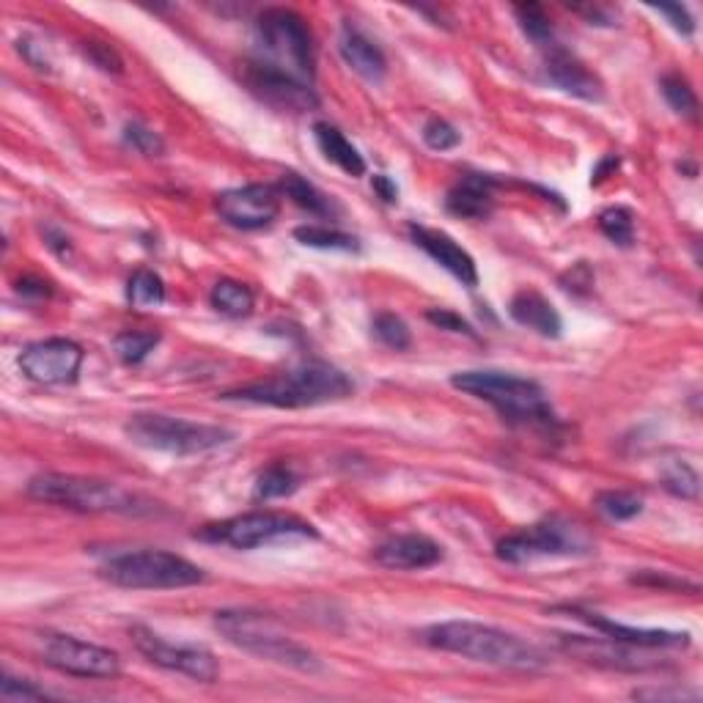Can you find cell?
I'll use <instances>...</instances> for the list:
<instances>
[{
	"label": "cell",
	"instance_id": "9a60e30c",
	"mask_svg": "<svg viewBox=\"0 0 703 703\" xmlns=\"http://www.w3.org/2000/svg\"><path fill=\"white\" fill-rule=\"evenodd\" d=\"M223 223L240 232H258L281 215V193L273 185H245L221 193L215 201Z\"/></svg>",
	"mask_w": 703,
	"mask_h": 703
},
{
	"label": "cell",
	"instance_id": "3957f363",
	"mask_svg": "<svg viewBox=\"0 0 703 703\" xmlns=\"http://www.w3.org/2000/svg\"><path fill=\"white\" fill-rule=\"evenodd\" d=\"M451 385L457 391L472 396V399L492 404L498 416L511 427H558V418H555L553 407H549L545 388L539 382L528 380V377L511 374V371L478 369L453 374Z\"/></svg>",
	"mask_w": 703,
	"mask_h": 703
},
{
	"label": "cell",
	"instance_id": "484cf974",
	"mask_svg": "<svg viewBox=\"0 0 703 703\" xmlns=\"http://www.w3.org/2000/svg\"><path fill=\"white\" fill-rule=\"evenodd\" d=\"M297 487H300L297 472L289 468V465L275 462V465H267V468H264V470L256 476V487H253V498L264 500V504H270V500L289 498V495L297 492Z\"/></svg>",
	"mask_w": 703,
	"mask_h": 703
},
{
	"label": "cell",
	"instance_id": "5b68a950",
	"mask_svg": "<svg viewBox=\"0 0 703 703\" xmlns=\"http://www.w3.org/2000/svg\"><path fill=\"white\" fill-rule=\"evenodd\" d=\"M215 626L232 646L253 654V657L303 673L322 671V660L309 646L294 641L267 613L240 611V607L236 611H221L215 616Z\"/></svg>",
	"mask_w": 703,
	"mask_h": 703
},
{
	"label": "cell",
	"instance_id": "d4e9b609",
	"mask_svg": "<svg viewBox=\"0 0 703 703\" xmlns=\"http://www.w3.org/2000/svg\"><path fill=\"white\" fill-rule=\"evenodd\" d=\"M209 303L212 309L228 319H245L253 313V305H256V297H253L251 286H245L242 281H234V277H221V281L212 286L209 292Z\"/></svg>",
	"mask_w": 703,
	"mask_h": 703
},
{
	"label": "cell",
	"instance_id": "1f68e13d",
	"mask_svg": "<svg viewBox=\"0 0 703 703\" xmlns=\"http://www.w3.org/2000/svg\"><path fill=\"white\" fill-rule=\"evenodd\" d=\"M596 511L602 517L613 519V523H629L637 514L643 511V500L637 495L624 492V489H607V492H599L594 498Z\"/></svg>",
	"mask_w": 703,
	"mask_h": 703
},
{
	"label": "cell",
	"instance_id": "603a6c76",
	"mask_svg": "<svg viewBox=\"0 0 703 703\" xmlns=\"http://www.w3.org/2000/svg\"><path fill=\"white\" fill-rule=\"evenodd\" d=\"M339 50H341V58L346 61V67H350L352 72H358L363 80H369V82L385 80L388 58L369 37H363V33L346 26L339 39Z\"/></svg>",
	"mask_w": 703,
	"mask_h": 703
},
{
	"label": "cell",
	"instance_id": "7a4b0ae2",
	"mask_svg": "<svg viewBox=\"0 0 703 703\" xmlns=\"http://www.w3.org/2000/svg\"><path fill=\"white\" fill-rule=\"evenodd\" d=\"M354 382L330 363H305L267 380L251 382L236 391H226L221 399L245 401V404L277 407V410H303V407L330 404L352 396Z\"/></svg>",
	"mask_w": 703,
	"mask_h": 703
},
{
	"label": "cell",
	"instance_id": "4fadbf2b",
	"mask_svg": "<svg viewBox=\"0 0 703 703\" xmlns=\"http://www.w3.org/2000/svg\"><path fill=\"white\" fill-rule=\"evenodd\" d=\"M86 352L72 339H47L28 344L20 354V371L39 385H69L78 380Z\"/></svg>",
	"mask_w": 703,
	"mask_h": 703
},
{
	"label": "cell",
	"instance_id": "ffe728a7",
	"mask_svg": "<svg viewBox=\"0 0 703 703\" xmlns=\"http://www.w3.org/2000/svg\"><path fill=\"white\" fill-rule=\"evenodd\" d=\"M247 86H251L253 94L264 99V102L275 105V108H286V110H311L316 105V97H313V88L300 86V82L281 78V75L267 72V69L256 67L251 64L247 69Z\"/></svg>",
	"mask_w": 703,
	"mask_h": 703
},
{
	"label": "cell",
	"instance_id": "b9f144b4",
	"mask_svg": "<svg viewBox=\"0 0 703 703\" xmlns=\"http://www.w3.org/2000/svg\"><path fill=\"white\" fill-rule=\"evenodd\" d=\"M427 319L435 328L448 330V333H462V335H476V330L470 328V322H465L459 313L448 311V309H429Z\"/></svg>",
	"mask_w": 703,
	"mask_h": 703
},
{
	"label": "cell",
	"instance_id": "2e32d148",
	"mask_svg": "<svg viewBox=\"0 0 703 703\" xmlns=\"http://www.w3.org/2000/svg\"><path fill=\"white\" fill-rule=\"evenodd\" d=\"M545 78L553 82V86H558L564 94L586 99V102H599V99L605 97L602 80L590 72L580 58L572 56V52L560 45L545 50Z\"/></svg>",
	"mask_w": 703,
	"mask_h": 703
},
{
	"label": "cell",
	"instance_id": "7bdbcfd3",
	"mask_svg": "<svg viewBox=\"0 0 703 703\" xmlns=\"http://www.w3.org/2000/svg\"><path fill=\"white\" fill-rule=\"evenodd\" d=\"M560 283H564V289H569V292H588V289L594 286V273L588 270V264L580 262L560 277Z\"/></svg>",
	"mask_w": 703,
	"mask_h": 703
},
{
	"label": "cell",
	"instance_id": "9c48e42d",
	"mask_svg": "<svg viewBox=\"0 0 703 703\" xmlns=\"http://www.w3.org/2000/svg\"><path fill=\"white\" fill-rule=\"evenodd\" d=\"M316 528L294 514L283 511H247L223 523L204 525L196 539L212 545H228L234 549H256L289 539H316Z\"/></svg>",
	"mask_w": 703,
	"mask_h": 703
},
{
	"label": "cell",
	"instance_id": "d6986e66",
	"mask_svg": "<svg viewBox=\"0 0 703 703\" xmlns=\"http://www.w3.org/2000/svg\"><path fill=\"white\" fill-rule=\"evenodd\" d=\"M572 616L586 622L590 629L599 632V635L613 637V641L632 643V646H646V648H684L690 646V635L687 632H671V629H643V626H626L613 622V618L599 616V613H588V611H577L572 607Z\"/></svg>",
	"mask_w": 703,
	"mask_h": 703
},
{
	"label": "cell",
	"instance_id": "60d3db41",
	"mask_svg": "<svg viewBox=\"0 0 703 703\" xmlns=\"http://www.w3.org/2000/svg\"><path fill=\"white\" fill-rule=\"evenodd\" d=\"M654 11H660V14L667 17V22L673 26V31H678L682 37H693L695 33V20L693 14L687 11V6L682 3H660V6H652Z\"/></svg>",
	"mask_w": 703,
	"mask_h": 703
},
{
	"label": "cell",
	"instance_id": "83f0119b",
	"mask_svg": "<svg viewBox=\"0 0 703 703\" xmlns=\"http://www.w3.org/2000/svg\"><path fill=\"white\" fill-rule=\"evenodd\" d=\"M127 300L138 311H155L165 303V281L155 270H138L127 283Z\"/></svg>",
	"mask_w": 703,
	"mask_h": 703
},
{
	"label": "cell",
	"instance_id": "ab89813d",
	"mask_svg": "<svg viewBox=\"0 0 703 703\" xmlns=\"http://www.w3.org/2000/svg\"><path fill=\"white\" fill-rule=\"evenodd\" d=\"M0 699L3 701H41L47 699V693L37 684L26 682V678H14L9 673H3L0 678Z\"/></svg>",
	"mask_w": 703,
	"mask_h": 703
},
{
	"label": "cell",
	"instance_id": "7402d4cb",
	"mask_svg": "<svg viewBox=\"0 0 703 703\" xmlns=\"http://www.w3.org/2000/svg\"><path fill=\"white\" fill-rule=\"evenodd\" d=\"M508 316L519 324V328H528L534 333H539L541 339H560L564 333V319L555 311V305L549 303L545 294L534 292V289H523L511 297L508 303Z\"/></svg>",
	"mask_w": 703,
	"mask_h": 703
},
{
	"label": "cell",
	"instance_id": "7c38bea8",
	"mask_svg": "<svg viewBox=\"0 0 703 703\" xmlns=\"http://www.w3.org/2000/svg\"><path fill=\"white\" fill-rule=\"evenodd\" d=\"M39 657L52 671L78 678H116L121 673L116 652L72 635H45Z\"/></svg>",
	"mask_w": 703,
	"mask_h": 703
},
{
	"label": "cell",
	"instance_id": "4dcf8cb0",
	"mask_svg": "<svg viewBox=\"0 0 703 703\" xmlns=\"http://www.w3.org/2000/svg\"><path fill=\"white\" fill-rule=\"evenodd\" d=\"M157 330H124L114 339V350L127 365H140L152 352L157 350Z\"/></svg>",
	"mask_w": 703,
	"mask_h": 703
},
{
	"label": "cell",
	"instance_id": "f1b7e54d",
	"mask_svg": "<svg viewBox=\"0 0 703 703\" xmlns=\"http://www.w3.org/2000/svg\"><path fill=\"white\" fill-rule=\"evenodd\" d=\"M281 193L286 198H292L294 204H297L300 209L309 212V215H316V217L330 215L328 198H324L309 179H303L300 174H294V170H286V174L281 176Z\"/></svg>",
	"mask_w": 703,
	"mask_h": 703
},
{
	"label": "cell",
	"instance_id": "277c9868",
	"mask_svg": "<svg viewBox=\"0 0 703 703\" xmlns=\"http://www.w3.org/2000/svg\"><path fill=\"white\" fill-rule=\"evenodd\" d=\"M256 67L313 88V37L303 14L283 6L264 9L256 17Z\"/></svg>",
	"mask_w": 703,
	"mask_h": 703
},
{
	"label": "cell",
	"instance_id": "8fae6325",
	"mask_svg": "<svg viewBox=\"0 0 703 703\" xmlns=\"http://www.w3.org/2000/svg\"><path fill=\"white\" fill-rule=\"evenodd\" d=\"M129 637H133L135 648H138V652L144 654L152 665L163 667V671L182 673V676L193 678V682H201V684H212L217 676H221L217 657L206 646H198V643L165 641V637L157 635L155 629L140 626V624L129 629Z\"/></svg>",
	"mask_w": 703,
	"mask_h": 703
},
{
	"label": "cell",
	"instance_id": "74e56055",
	"mask_svg": "<svg viewBox=\"0 0 703 703\" xmlns=\"http://www.w3.org/2000/svg\"><path fill=\"white\" fill-rule=\"evenodd\" d=\"M124 144L144 157H159L165 152L163 138H159L155 129L144 127V124H138V121H133V124H127V127H124Z\"/></svg>",
	"mask_w": 703,
	"mask_h": 703
},
{
	"label": "cell",
	"instance_id": "8992f818",
	"mask_svg": "<svg viewBox=\"0 0 703 703\" xmlns=\"http://www.w3.org/2000/svg\"><path fill=\"white\" fill-rule=\"evenodd\" d=\"M28 495L41 504H56L82 514H149L155 508L144 495L129 492L114 481L67 476V472H39L28 481Z\"/></svg>",
	"mask_w": 703,
	"mask_h": 703
},
{
	"label": "cell",
	"instance_id": "cb8c5ba5",
	"mask_svg": "<svg viewBox=\"0 0 703 703\" xmlns=\"http://www.w3.org/2000/svg\"><path fill=\"white\" fill-rule=\"evenodd\" d=\"M313 140H316L319 152H322L330 163L339 165L346 176H354V179L365 176L369 165H365L363 155L354 149L339 127H333V124L328 121H316L313 124Z\"/></svg>",
	"mask_w": 703,
	"mask_h": 703
},
{
	"label": "cell",
	"instance_id": "7dc6e473",
	"mask_svg": "<svg viewBox=\"0 0 703 703\" xmlns=\"http://www.w3.org/2000/svg\"><path fill=\"white\" fill-rule=\"evenodd\" d=\"M575 11L577 14H586L590 20V26H613L607 11L599 9V6H575Z\"/></svg>",
	"mask_w": 703,
	"mask_h": 703
},
{
	"label": "cell",
	"instance_id": "4316f807",
	"mask_svg": "<svg viewBox=\"0 0 703 703\" xmlns=\"http://www.w3.org/2000/svg\"><path fill=\"white\" fill-rule=\"evenodd\" d=\"M514 17H517V22H519V28H523L525 37L534 41V45L539 47L541 52L549 50V47L558 45V39H555L553 20H549V17H547L545 6H539V3H517V6H514Z\"/></svg>",
	"mask_w": 703,
	"mask_h": 703
},
{
	"label": "cell",
	"instance_id": "6da1fadb",
	"mask_svg": "<svg viewBox=\"0 0 703 703\" xmlns=\"http://www.w3.org/2000/svg\"><path fill=\"white\" fill-rule=\"evenodd\" d=\"M423 641L440 652L459 654L472 663L506 667V671L536 673L547 667V657L519 635L478 622H442L423 629Z\"/></svg>",
	"mask_w": 703,
	"mask_h": 703
},
{
	"label": "cell",
	"instance_id": "836d02e7",
	"mask_svg": "<svg viewBox=\"0 0 703 703\" xmlns=\"http://www.w3.org/2000/svg\"><path fill=\"white\" fill-rule=\"evenodd\" d=\"M371 330H374L377 339L388 346V350L396 352H404L412 346V333L407 328V322L396 313H377L374 322H371Z\"/></svg>",
	"mask_w": 703,
	"mask_h": 703
},
{
	"label": "cell",
	"instance_id": "e0dca14e",
	"mask_svg": "<svg viewBox=\"0 0 703 703\" xmlns=\"http://www.w3.org/2000/svg\"><path fill=\"white\" fill-rule=\"evenodd\" d=\"M410 236L429 258H435L446 273H451L457 277L462 286L476 289L478 286V267H476V258L459 245L453 236H448L446 232H437V228H427V226H410Z\"/></svg>",
	"mask_w": 703,
	"mask_h": 703
},
{
	"label": "cell",
	"instance_id": "e575fe53",
	"mask_svg": "<svg viewBox=\"0 0 703 703\" xmlns=\"http://www.w3.org/2000/svg\"><path fill=\"white\" fill-rule=\"evenodd\" d=\"M660 88H663L665 102L671 105L678 116L695 118V114H699V97H695L693 86H690L682 75H665V78L660 80Z\"/></svg>",
	"mask_w": 703,
	"mask_h": 703
},
{
	"label": "cell",
	"instance_id": "8d00e7d4",
	"mask_svg": "<svg viewBox=\"0 0 703 703\" xmlns=\"http://www.w3.org/2000/svg\"><path fill=\"white\" fill-rule=\"evenodd\" d=\"M423 144L429 146L431 152H451L462 144V135L457 133L453 124H448L446 118H429L423 124Z\"/></svg>",
	"mask_w": 703,
	"mask_h": 703
},
{
	"label": "cell",
	"instance_id": "f546056e",
	"mask_svg": "<svg viewBox=\"0 0 703 703\" xmlns=\"http://www.w3.org/2000/svg\"><path fill=\"white\" fill-rule=\"evenodd\" d=\"M294 240L305 247H316V251L354 253L360 247L352 234L339 232V228H330V226H300V228H294Z\"/></svg>",
	"mask_w": 703,
	"mask_h": 703
},
{
	"label": "cell",
	"instance_id": "f35d334b",
	"mask_svg": "<svg viewBox=\"0 0 703 703\" xmlns=\"http://www.w3.org/2000/svg\"><path fill=\"white\" fill-rule=\"evenodd\" d=\"M82 52H86L88 61L94 64L97 69H102V72L108 75H121L124 72V61L121 56L114 50L110 45H105V41H82Z\"/></svg>",
	"mask_w": 703,
	"mask_h": 703
},
{
	"label": "cell",
	"instance_id": "c3c4849f",
	"mask_svg": "<svg viewBox=\"0 0 703 703\" xmlns=\"http://www.w3.org/2000/svg\"><path fill=\"white\" fill-rule=\"evenodd\" d=\"M47 245H50L52 251L58 253V256H64V258L69 256V236L56 234V232H52V228H50V232H47Z\"/></svg>",
	"mask_w": 703,
	"mask_h": 703
},
{
	"label": "cell",
	"instance_id": "30bf717a",
	"mask_svg": "<svg viewBox=\"0 0 703 703\" xmlns=\"http://www.w3.org/2000/svg\"><path fill=\"white\" fill-rule=\"evenodd\" d=\"M590 545L580 528L564 519H545L519 534L506 536L495 547V555L506 564H528L536 558H555V555H577L588 553Z\"/></svg>",
	"mask_w": 703,
	"mask_h": 703
},
{
	"label": "cell",
	"instance_id": "52a82bcc",
	"mask_svg": "<svg viewBox=\"0 0 703 703\" xmlns=\"http://www.w3.org/2000/svg\"><path fill=\"white\" fill-rule=\"evenodd\" d=\"M102 577L129 590H174L191 588L206 580L204 569L168 549H138L114 555L102 566Z\"/></svg>",
	"mask_w": 703,
	"mask_h": 703
},
{
	"label": "cell",
	"instance_id": "f6af8a7d",
	"mask_svg": "<svg viewBox=\"0 0 703 703\" xmlns=\"http://www.w3.org/2000/svg\"><path fill=\"white\" fill-rule=\"evenodd\" d=\"M374 193L385 201V204H396V201H399V187H396V182L385 174L374 176Z\"/></svg>",
	"mask_w": 703,
	"mask_h": 703
},
{
	"label": "cell",
	"instance_id": "d6a6232c",
	"mask_svg": "<svg viewBox=\"0 0 703 703\" xmlns=\"http://www.w3.org/2000/svg\"><path fill=\"white\" fill-rule=\"evenodd\" d=\"M599 232L618 247H632L635 242V215L626 206H607L599 215Z\"/></svg>",
	"mask_w": 703,
	"mask_h": 703
},
{
	"label": "cell",
	"instance_id": "44dd1931",
	"mask_svg": "<svg viewBox=\"0 0 703 703\" xmlns=\"http://www.w3.org/2000/svg\"><path fill=\"white\" fill-rule=\"evenodd\" d=\"M498 182L492 176L484 174H468L448 191L446 206L451 215L465 217V221H487L495 209V193L492 187Z\"/></svg>",
	"mask_w": 703,
	"mask_h": 703
},
{
	"label": "cell",
	"instance_id": "d590c367",
	"mask_svg": "<svg viewBox=\"0 0 703 703\" xmlns=\"http://www.w3.org/2000/svg\"><path fill=\"white\" fill-rule=\"evenodd\" d=\"M663 484L667 492L676 495V498H682V500H699V495H701L699 472L690 468L687 462L671 465V468L665 470Z\"/></svg>",
	"mask_w": 703,
	"mask_h": 703
},
{
	"label": "cell",
	"instance_id": "ba28073f",
	"mask_svg": "<svg viewBox=\"0 0 703 703\" xmlns=\"http://www.w3.org/2000/svg\"><path fill=\"white\" fill-rule=\"evenodd\" d=\"M124 431L135 446L170 453V457H196V453L215 451L234 437L223 427L159 416V412H138L129 418Z\"/></svg>",
	"mask_w": 703,
	"mask_h": 703
},
{
	"label": "cell",
	"instance_id": "5bb4252c",
	"mask_svg": "<svg viewBox=\"0 0 703 703\" xmlns=\"http://www.w3.org/2000/svg\"><path fill=\"white\" fill-rule=\"evenodd\" d=\"M560 648L566 654H575V657L586 660L590 665L599 667H616V671H654L660 667L654 652L660 648H646V646H632V643L613 641V637H590V635H558Z\"/></svg>",
	"mask_w": 703,
	"mask_h": 703
},
{
	"label": "cell",
	"instance_id": "ee69618b",
	"mask_svg": "<svg viewBox=\"0 0 703 703\" xmlns=\"http://www.w3.org/2000/svg\"><path fill=\"white\" fill-rule=\"evenodd\" d=\"M17 292H20L22 297L45 300V297H50V283L39 281V277H22V281L17 283Z\"/></svg>",
	"mask_w": 703,
	"mask_h": 703
},
{
	"label": "cell",
	"instance_id": "ac0fdd59",
	"mask_svg": "<svg viewBox=\"0 0 703 703\" xmlns=\"http://www.w3.org/2000/svg\"><path fill=\"white\" fill-rule=\"evenodd\" d=\"M377 564L396 572H421L431 569L442 560V547L423 534L393 536L385 545L374 549Z\"/></svg>",
	"mask_w": 703,
	"mask_h": 703
},
{
	"label": "cell",
	"instance_id": "bcb514c9",
	"mask_svg": "<svg viewBox=\"0 0 703 703\" xmlns=\"http://www.w3.org/2000/svg\"><path fill=\"white\" fill-rule=\"evenodd\" d=\"M616 168H618V157L616 155H607L599 165H596L594 174H590V185H599V182H605L607 176H611Z\"/></svg>",
	"mask_w": 703,
	"mask_h": 703
}]
</instances>
